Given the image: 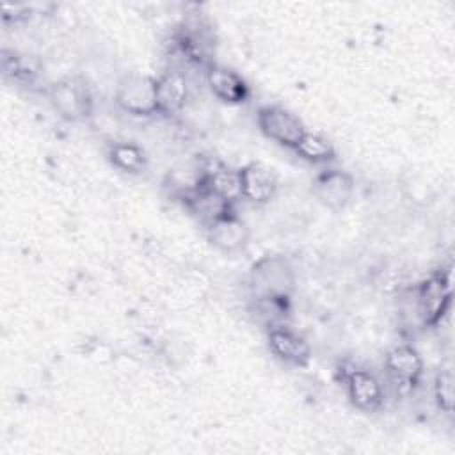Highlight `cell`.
I'll return each instance as SVG.
<instances>
[{"label":"cell","mask_w":455,"mask_h":455,"mask_svg":"<svg viewBox=\"0 0 455 455\" xmlns=\"http://www.w3.org/2000/svg\"><path fill=\"white\" fill-rule=\"evenodd\" d=\"M206 235L210 243L226 254L240 252L242 249L247 247L251 238V231L247 224L238 217L236 212H231L229 215L208 226Z\"/></svg>","instance_id":"4fadbf2b"},{"label":"cell","mask_w":455,"mask_h":455,"mask_svg":"<svg viewBox=\"0 0 455 455\" xmlns=\"http://www.w3.org/2000/svg\"><path fill=\"white\" fill-rule=\"evenodd\" d=\"M242 199L252 204H267L277 194L275 174L259 162H249L240 167Z\"/></svg>","instance_id":"5bb4252c"},{"label":"cell","mask_w":455,"mask_h":455,"mask_svg":"<svg viewBox=\"0 0 455 455\" xmlns=\"http://www.w3.org/2000/svg\"><path fill=\"white\" fill-rule=\"evenodd\" d=\"M116 105L135 117H151L158 114L155 78L142 73L123 75L114 89Z\"/></svg>","instance_id":"277c9868"},{"label":"cell","mask_w":455,"mask_h":455,"mask_svg":"<svg viewBox=\"0 0 455 455\" xmlns=\"http://www.w3.org/2000/svg\"><path fill=\"white\" fill-rule=\"evenodd\" d=\"M204 82L210 92L228 105H242L251 98L247 80L229 66L210 62L204 68Z\"/></svg>","instance_id":"ba28073f"},{"label":"cell","mask_w":455,"mask_h":455,"mask_svg":"<svg viewBox=\"0 0 455 455\" xmlns=\"http://www.w3.org/2000/svg\"><path fill=\"white\" fill-rule=\"evenodd\" d=\"M267 345L274 357L288 366L304 368L311 361V347L307 339L284 323L267 331Z\"/></svg>","instance_id":"30bf717a"},{"label":"cell","mask_w":455,"mask_h":455,"mask_svg":"<svg viewBox=\"0 0 455 455\" xmlns=\"http://www.w3.org/2000/svg\"><path fill=\"white\" fill-rule=\"evenodd\" d=\"M199 183L208 187L212 192L220 196L231 204H236L242 199V180L240 169H233L228 165H213L201 172Z\"/></svg>","instance_id":"9a60e30c"},{"label":"cell","mask_w":455,"mask_h":455,"mask_svg":"<svg viewBox=\"0 0 455 455\" xmlns=\"http://www.w3.org/2000/svg\"><path fill=\"white\" fill-rule=\"evenodd\" d=\"M295 281L291 263L281 254H265L249 268V293L252 300L290 302Z\"/></svg>","instance_id":"6da1fadb"},{"label":"cell","mask_w":455,"mask_h":455,"mask_svg":"<svg viewBox=\"0 0 455 455\" xmlns=\"http://www.w3.org/2000/svg\"><path fill=\"white\" fill-rule=\"evenodd\" d=\"M354 188H355V183L352 174L334 167H327L320 171L313 180L315 197L332 212H339L350 203L354 196Z\"/></svg>","instance_id":"9c48e42d"},{"label":"cell","mask_w":455,"mask_h":455,"mask_svg":"<svg viewBox=\"0 0 455 455\" xmlns=\"http://www.w3.org/2000/svg\"><path fill=\"white\" fill-rule=\"evenodd\" d=\"M453 371L450 368H443L435 373L434 377V386H432V395L437 409L451 416L453 414V403H455V387H453Z\"/></svg>","instance_id":"ac0fdd59"},{"label":"cell","mask_w":455,"mask_h":455,"mask_svg":"<svg viewBox=\"0 0 455 455\" xmlns=\"http://www.w3.org/2000/svg\"><path fill=\"white\" fill-rule=\"evenodd\" d=\"M423 357L407 343L391 347L384 355V373L389 387L396 396H407L414 393L423 377Z\"/></svg>","instance_id":"3957f363"},{"label":"cell","mask_w":455,"mask_h":455,"mask_svg":"<svg viewBox=\"0 0 455 455\" xmlns=\"http://www.w3.org/2000/svg\"><path fill=\"white\" fill-rule=\"evenodd\" d=\"M30 14V7L28 5H21V4H4L2 5V21L4 23H16L20 20H25Z\"/></svg>","instance_id":"ffe728a7"},{"label":"cell","mask_w":455,"mask_h":455,"mask_svg":"<svg viewBox=\"0 0 455 455\" xmlns=\"http://www.w3.org/2000/svg\"><path fill=\"white\" fill-rule=\"evenodd\" d=\"M348 402L361 412H377L384 405V387L379 377L366 368H350L343 375Z\"/></svg>","instance_id":"52a82bcc"},{"label":"cell","mask_w":455,"mask_h":455,"mask_svg":"<svg viewBox=\"0 0 455 455\" xmlns=\"http://www.w3.org/2000/svg\"><path fill=\"white\" fill-rule=\"evenodd\" d=\"M2 71L5 76H11L16 82H32L37 76V71L30 66L28 59L12 53V57H7V53L4 52L2 57Z\"/></svg>","instance_id":"d6986e66"},{"label":"cell","mask_w":455,"mask_h":455,"mask_svg":"<svg viewBox=\"0 0 455 455\" xmlns=\"http://www.w3.org/2000/svg\"><path fill=\"white\" fill-rule=\"evenodd\" d=\"M256 123L259 132L267 139L291 151L307 130L293 112H290L281 105L259 107L256 112Z\"/></svg>","instance_id":"8992f818"},{"label":"cell","mask_w":455,"mask_h":455,"mask_svg":"<svg viewBox=\"0 0 455 455\" xmlns=\"http://www.w3.org/2000/svg\"><path fill=\"white\" fill-rule=\"evenodd\" d=\"M293 153L300 160L313 165H327L336 160V149L332 142L322 133L309 132V130H306L299 144L293 148Z\"/></svg>","instance_id":"e0dca14e"},{"label":"cell","mask_w":455,"mask_h":455,"mask_svg":"<svg viewBox=\"0 0 455 455\" xmlns=\"http://www.w3.org/2000/svg\"><path fill=\"white\" fill-rule=\"evenodd\" d=\"M451 267L432 272L416 288V313L425 327H437L451 307Z\"/></svg>","instance_id":"7a4b0ae2"},{"label":"cell","mask_w":455,"mask_h":455,"mask_svg":"<svg viewBox=\"0 0 455 455\" xmlns=\"http://www.w3.org/2000/svg\"><path fill=\"white\" fill-rule=\"evenodd\" d=\"M48 100L53 110L66 121H84L92 114V94L89 85L78 76H66L48 87Z\"/></svg>","instance_id":"5b68a950"},{"label":"cell","mask_w":455,"mask_h":455,"mask_svg":"<svg viewBox=\"0 0 455 455\" xmlns=\"http://www.w3.org/2000/svg\"><path fill=\"white\" fill-rule=\"evenodd\" d=\"M107 158L116 169L126 174L139 176L148 169V155L135 142H128V140L112 142L107 149Z\"/></svg>","instance_id":"2e32d148"},{"label":"cell","mask_w":455,"mask_h":455,"mask_svg":"<svg viewBox=\"0 0 455 455\" xmlns=\"http://www.w3.org/2000/svg\"><path fill=\"white\" fill-rule=\"evenodd\" d=\"M158 114L172 117L178 116L190 96V84L187 75L178 68H169L155 78Z\"/></svg>","instance_id":"7c38bea8"},{"label":"cell","mask_w":455,"mask_h":455,"mask_svg":"<svg viewBox=\"0 0 455 455\" xmlns=\"http://www.w3.org/2000/svg\"><path fill=\"white\" fill-rule=\"evenodd\" d=\"M181 201L185 208L190 212V215L204 226V229L213 222H217L219 219L235 212V204L228 203L226 199H222L220 196H217L199 181H196L194 187L187 188L181 194Z\"/></svg>","instance_id":"8fae6325"}]
</instances>
